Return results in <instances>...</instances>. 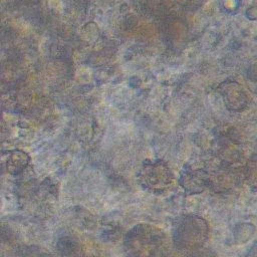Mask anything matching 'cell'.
<instances>
[{
  "mask_svg": "<svg viewBox=\"0 0 257 257\" xmlns=\"http://www.w3.org/2000/svg\"><path fill=\"white\" fill-rule=\"evenodd\" d=\"M219 90L222 93L227 105H231V109H241L247 104V95L242 89V86L236 81H224L220 84Z\"/></svg>",
  "mask_w": 257,
  "mask_h": 257,
  "instance_id": "cell-1",
  "label": "cell"
}]
</instances>
